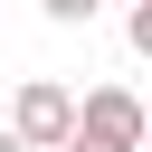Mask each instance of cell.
<instances>
[{"instance_id": "cell-1", "label": "cell", "mask_w": 152, "mask_h": 152, "mask_svg": "<svg viewBox=\"0 0 152 152\" xmlns=\"http://www.w3.org/2000/svg\"><path fill=\"white\" fill-rule=\"evenodd\" d=\"M142 95L133 86H86L76 95V124H66V142H95V152H142Z\"/></svg>"}, {"instance_id": "cell-2", "label": "cell", "mask_w": 152, "mask_h": 152, "mask_svg": "<svg viewBox=\"0 0 152 152\" xmlns=\"http://www.w3.org/2000/svg\"><path fill=\"white\" fill-rule=\"evenodd\" d=\"M66 124H76V95H66L57 76H28V86L10 95V133H19L28 152H57V142H66Z\"/></svg>"}, {"instance_id": "cell-3", "label": "cell", "mask_w": 152, "mask_h": 152, "mask_svg": "<svg viewBox=\"0 0 152 152\" xmlns=\"http://www.w3.org/2000/svg\"><path fill=\"white\" fill-rule=\"evenodd\" d=\"M38 10H48V19H57V28H86V19H95V10H104V0H38Z\"/></svg>"}, {"instance_id": "cell-4", "label": "cell", "mask_w": 152, "mask_h": 152, "mask_svg": "<svg viewBox=\"0 0 152 152\" xmlns=\"http://www.w3.org/2000/svg\"><path fill=\"white\" fill-rule=\"evenodd\" d=\"M0 152H28V142H19V133H10V124H0Z\"/></svg>"}, {"instance_id": "cell-5", "label": "cell", "mask_w": 152, "mask_h": 152, "mask_svg": "<svg viewBox=\"0 0 152 152\" xmlns=\"http://www.w3.org/2000/svg\"><path fill=\"white\" fill-rule=\"evenodd\" d=\"M57 152H95V142H57Z\"/></svg>"}]
</instances>
